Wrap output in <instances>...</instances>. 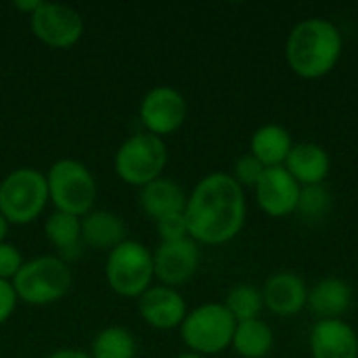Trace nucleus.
<instances>
[{
  "label": "nucleus",
  "mask_w": 358,
  "mask_h": 358,
  "mask_svg": "<svg viewBox=\"0 0 358 358\" xmlns=\"http://www.w3.org/2000/svg\"><path fill=\"white\" fill-rule=\"evenodd\" d=\"M245 193L227 172L201 178L187 197L185 220L195 243L222 245L233 241L245 224Z\"/></svg>",
  "instance_id": "nucleus-1"
},
{
  "label": "nucleus",
  "mask_w": 358,
  "mask_h": 358,
  "mask_svg": "<svg viewBox=\"0 0 358 358\" xmlns=\"http://www.w3.org/2000/svg\"><path fill=\"white\" fill-rule=\"evenodd\" d=\"M342 50L344 36L340 27L321 17L300 21L285 42L287 65L304 80H321L331 73L342 59Z\"/></svg>",
  "instance_id": "nucleus-2"
},
{
  "label": "nucleus",
  "mask_w": 358,
  "mask_h": 358,
  "mask_svg": "<svg viewBox=\"0 0 358 358\" xmlns=\"http://www.w3.org/2000/svg\"><path fill=\"white\" fill-rule=\"evenodd\" d=\"M10 285L19 302L29 306H48L69 292L71 271L59 256H38L23 262Z\"/></svg>",
  "instance_id": "nucleus-3"
},
{
  "label": "nucleus",
  "mask_w": 358,
  "mask_h": 358,
  "mask_svg": "<svg viewBox=\"0 0 358 358\" xmlns=\"http://www.w3.org/2000/svg\"><path fill=\"white\" fill-rule=\"evenodd\" d=\"M48 201L57 212L71 216H86L96 199V180L86 164L78 159H59L46 174Z\"/></svg>",
  "instance_id": "nucleus-4"
},
{
  "label": "nucleus",
  "mask_w": 358,
  "mask_h": 358,
  "mask_svg": "<svg viewBox=\"0 0 358 358\" xmlns=\"http://www.w3.org/2000/svg\"><path fill=\"white\" fill-rule=\"evenodd\" d=\"M48 203L46 174L34 168H17L0 182V214L8 224L34 222Z\"/></svg>",
  "instance_id": "nucleus-5"
},
{
  "label": "nucleus",
  "mask_w": 358,
  "mask_h": 358,
  "mask_svg": "<svg viewBox=\"0 0 358 358\" xmlns=\"http://www.w3.org/2000/svg\"><path fill=\"white\" fill-rule=\"evenodd\" d=\"M237 321L224 308V304L208 302L191 313H187L180 325V338L189 352H197L201 357L224 352L235 336Z\"/></svg>",
  "instance_id": "nucleus-6"
},
{
  "label": "nucleus",
  "mask_w": 358,
  "mask_h": 358,
  "mask_svg": "<svg viewBox=\"0 0 358 358\" xmlns=\"http://www.w3.org/2000/svg\"><path fill=\"white\" fill-rule=\"evenodd\" d=\"M105 277L111 292L122 298H138L143 296L153 279V254L141 241L126 239L115 250L109 252L105 264Z\"/></svg>",
  "instance_id": "nucleus-7"
},
{
  "label": "nucleus",
  "mask_w": 358,
  "mask_h": 358,
  "mask_svg": "<svg viewBox=\"0 0 358 358\" xmlns=\"http://www.w3.org/2000/svg\"><path fill=\"white\" fill-rule=\"evenodd\" d=\"M115 174L132 187H145L157 180L168 164V147L164 138L136 132L126 138L115 153Z\"/></svg>",
  "instance_id": "nucleus-8"
},
{
  "label": "nucleus",
  "mask_w": 358,
  "mask_h": 358,
  "mask_svg": "<svg viewBox=\"0 0 358 358\" xmlns=\"http://www.w3.org/2000/svg\"><path fill=\"white\" fill-rule=\"evenodd\" d=\"M31 34L50 48H69L80 42L84 34L82 15L67 4L42 2L29 17Z\"/></svg>",
  "instance_id": "nucleus-9"
},
{
  "label": "nucleus",
  "mask_w": 358,
  "mask_h": 358,
  "mask_svg": "<svg viewBox=\"0 0 358 358\" xmlns=\"http://www.w3.org/2000/svg\"><path fill=\"white\" fill-rule=\"evenodd\" d=\"M187 111V101L176 88L155 86L143 96L138 115L145 126V132L164 138L182 128Z\"/></svg>",
  "instance_id": "nucleus-10"
},
{
  "label": "nucleus",
  "mask_w": 358,
  "mask_h": 358,
  "mask_svg": "<svg viewBox=\"0 0 358 358\" xmlns=\"http://www.w3.org/2000/svg\"><path fill=\"white\" fill-rule=\"evenodd\" d=\"M199 266V248L197 243L189 239L180 241H168L159 243V248L153 252V271L155 279L162 281L166 287H178L185 285Z\"/></svg>",
  "instance_id": "nucleus-11"
},
{
  "label": "nucleus",
  "mask_w": 358,
  "mask_h": 358,
  "mask_svg": "<svg viewBox=\"0 0 358 358\" xmlns=\"http://www.w3.org/2000/svg\"><path fill=\"white\" fill-rule=\"evenodd\" d=\"M302 187L296 178L281 168H266L260 182L256 185V201L260 210L271 218H285L298 210Z\"/></svg>",
  "instance_id": "nucleus-12"
},
{
  "label": "nucleus",
  "mask_w": 358,
  "mask_h": 358,
  "mask_svg": "<svg viewBox=\"0 0 358 358\" xmlns=\"http://www.w3.org/2000/svg\"><path fill=\"white\" fill-rule=\"evenodd\" d=\"M138 313L143 321L153 329H176L187 317V302L182 294L174 287L151 285L143 296L136 298Z\"/></svg>",
  "instance_id": "nucleus-13"
},
{
  "label": "nucleus",
  "mask_w": 358,
  "mask_h": 358,
  "mask_svg": "<svg viewBox=\"0 0 358 358\" xmlns=\"http://www.w3.org/2000/svg\"><path fill=\"white\" fill-rule=\"evenodd\" d=\"M264 308L277 317H294L308 304V285L294 273H275L262 287Z\"/></svg>",
  "instance_id": "nucleus-14"
},
{
  "label": "nucleus",
  "mask_w": 358,
  "mask_h": 358,
  "mask_svg": "<svg viewBox=\"0 0 358 358\" xmlns=\"http://www.w3.org/2000/svg\"><path fill=\"white\" fill-rule=\"evenodd\" d=\"M313 358H358L357 331L342 319L317 321L310 331Z\"/></svg>",
  "instance_id": "nucleus-15"
},
{
  "label": "nucleus",
  "mask_w": 358,
  "mask_h": 358,
  "mask_svg": "<svg viewBox=\"0 0 358 358\" xmlns=\"http://www.w3.org/2000/svg\"><path fill=\"white\" fill-rule=\"evenodd\" d=\"M187 197L189 195H185L182 187L176 180L159 176L157 180H153L141 189L138 201H141L143 212L151 220L157 222V220H164L168 216L185 214Z\"/></svg>",
  "instance_id": "nucleus-16"
},
{
  "label": "nucleus",
  "mask_w": 358,
  "mask_h": 358,
  "mask_svg": "<svg viewBox=\"0 0 358 358\" xmlns=\"http://www.w3.org/2000/svg\"><path fill=\"white\" fill-rule=\"evenodd\" d=\"M283 168L296 178L300 187H313V185H323V180L329 176L331 162L321 145L294 143Z\"/></svg>",
  "instance_id": "nucleus-17"
},
{
  "label": "nucleus",
  "mask_w": 358,
  "mask_h": 358,
  "mask_svg": "<svg viewBox=\"0 0 358 358\" xmlns=\"http://www.w3.org/2000/svg\"><path fill=\"white\" fill-rule=\"evenodd\" d=\"M352 304V287L338 277L317 281L308 289V308L319 321L342 319Z\"/></svg>",
  "instance_id": "nucleus-18"
},
{
  "label": "nucleus",
  "mask_w": 358,
  "mask_h": 358,
  "mask_svg": "<svg viewBox=\"0 0 358 358\" xmlns=\"http://www.w3.org/2000/svg\"><path fill=\"white\" fill-rule=\"evenodd\" d=\"M82 220V245L90 250L111 252L126 241L124 220L109 210H90Z\"/></svg>",
  "instance_id": "nucleus-19"
},
{
  "label": "nucleus",
  "mask_w": 358,
  "mask_h": 358,
  "mask_svg": "<svg viewBox=\"0 0 358 358\" xmlns=\"http://www.w3.org/2000/svg\"><path fill=\"white\" fill-rule=\"evenodd\" d=\"M294 147V138L287 128L279 124L260 126L250 141V153L264 168H281L287 162V155Z\"/></svg>",
  "instance_id": "nucleus-20"
},
{
  "label": "nucleus",
  "mask_w": 358,
  "mask_h": 358,
  "mask_svg": "<svg viewBox=\"0 0 358 358\" xmlns=\"http://www.w3.org/2000/svg\"><path fill=\"white\" fill-rule=\"evenodd\" d=\"M46 241L59 252V258L69 262L82 252V220L65 212H52L44 222Z\"/></svg>",
  "instance_id": "nucleus-21"
},
{
  "label": "nucleus",
  "mask_w": 358,
  "mask_h": 358,
  "mask_svg": "<svg viewBox=\"0 0 358 358\" xmlns=\"http://www.w3.org/2000/svg\"><path fill=\"white\" fill-rule=\"evenodd\" d=\"M231 346L243 358H264L275 346V334L262 319L237 323Z\"/></svg>",
  "instance_id": "nucleus-22"
},
{
  "label": "nucleus",
  "mask_w": 358,
  "mask_h": 358,
  "mask_svg": "<svg viewBox=\"0 0 358 358\" xmlns=\"http://www.w3.org/2000/svg\"><path fill=\"white\" fill-rule=\"evenodd\" d=\"M136 342L132 334L124 327H105L101 329L90 348V358H134Z\"/></svg>",
  "instance_id": "nucleus-23"
},
{
  "label": "nucleus",
  "mask_w": 358,
  "mask_h": 358,
  "mask_svg": "<svg viewBox=\"0 0 358 358\" xmlns=\"http://www.w3.org/2000/svg\"><path fill=\"white\" fill-rule=\"evenodd\" d=\"M224 308L231 313V317L237 323L243 321H252V319H260V313L264 308V300H262V292L256 285L250 283H239L235 285L224 300Z\"/></svg>",
  "instance_id": "nucleus-24"
},
{
  "label": "nucleus",
  "mask_w": 358,
  "mask_h": 358,
  "mask_svg": "<svg viewBox=\"0 0 358 358\" xmlns=\"http://www.w3.org/2000/svg\"><path fill=\"white\" fill-rule=\"evenodd\" d=\"M300 216L308 222H319L331 212V193L323 185L302 187L298 210Z\"/></svg>",
  "instance_id": "nucleus-25"
},
{
  "label": "nucleus",
  "mask_w": 358,
  "mask_h": 358,
  "mask_svg": "<svg viewBox=\"0 0 358 358\" xmlns=\"http://www.w3.org/2000/svg\"><path fill=\"white\" fill-rule=\"evenodd\" d=\"M264 170H266V168H264L252 153H248V155H241V157L235 162V168H233V174H231V176L235 178V182H237L241 189H245V187L256 189V185L260 182Z\"/></svg>",
  "instance_id": "nucleus-26"
},
{
  "label": "nucleus",
  "mask_w": 358,
  "mask_h": 358,
  "mask_svg": "<svg viewBox=\"0 0 358 358\" xmlns=\"http://www.w3.org/2000/svg\"><path fill=\"white\" fill-rule=\"evenodd\" d=\"M155 224H157V233H159V237H162V243L189 239V227H187L185 214L168 216V218H164V220H157Z\"/></svg>",
  "instance_id": "nucleus-27"
},
{
  "label": "nucleus",
  "mask_w": 358,
  "mask_h": 358,
  "mask_svg": "<svg viewBox=\"0 0 358 358\" xmlns=\"http://www.w3.org/2000/svg\"><path fill=\"white\" fill-rule=\"evenodd\" d=\"M23 266L21 252L10 245V243H0V279L2 281H13L19 268Z\"/></svg>",
  "instance_id": "nucleus-28"
},
{
  "label": "nucleus",
  "mask_w": 358,
  "mask_h": 358,
  "mask_svg": "<svg viewBox=\"0 0 358 358\" xmlns=\"http://www.w3.org/2000/svg\"><path fill=\"white\" fill-rule=\"evenodd\" d=\"M17 302L19 300H17V294H15L10 281L0 279V325H4L13 317V313L17 308Z\"/></svg>",
  "instance_id": "nucleus-29"
},
{
  "label": "nucleus",
  "mask_w": 358,
  "mask_h": 358,
  "mask_svg": "<svg viewBox=\"0 0 358 358\" xmlns=\"http://www.w3.org/2000/svg\"><path fill=\"white\" fill-rule=\"evenodd\" d=\"M40 4H42V0H17V2H13V8L27 15V17H31L38 10Z\"/></svg>",
  "instance_id": "nucleus-30"
},
{
  "label": "nucleus",
  "mask_w": 358,
  "mask_h": 358,
  "mask_svg": "<svg viewBox=\"0 0 358 358\" xmlns=\"http://www.w3.org/2000/svg\"><path fill=\"white\" fill-rule=\"evenodd\" d=\"M46 358H90V355L78 350V348H63V350H55Z\"/></svg>",
  "instance_id": "nucleus-31"
},
{
  "label": "nucleus",
  "mask_w": 358,
  "mask_h": 358,
  "mask_svg": "<svg viewBox=\"0 0 358 358\" xmlns=\"http://www.w3.org/2000/svg\"><path fill=\"white\" fill-rule=\"evenodd\" d=\"M6 235H8V222H6V218L0 214V243H4Z\"/></svg>",
  "instance_id": "nucleus-32"
},
{
  "label": "nucleus",
  "mask_w": 358,
  "mask_h": 358,
  "mask_svg": "<svg viewBox=\"0 0 358 358\" xmlns=\"http://www.w3.org/2000/svg\"><path fill=\"white\" fill-rule=\"evenodd\" d=\"M176 358H208V357H201V355H197V352H182L180 357Z\"/></svg>",
  "instance_id": "nucleus-33"
}]
</instances>
